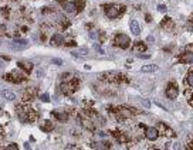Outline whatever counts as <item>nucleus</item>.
I'll return each instance as SVG.
<instances>
[{"label": "nucleus", "instance_id": "nucleus-1", "mask_svg": "<svg viewBox=\"0 0 193 150\" xmlns=\"http://www.w3.org/2000/svg\"><path fill=\"white\" fill-rule=\"evenodd\" d=\"M122 7H118V6H107L105 9V14L108 19H116L121 13H122Z\"/></svg>", "mask_w": 193, "mask_h": 150}, {"label": "nucleus", "instance_id": "nucleus-2", "mask_svg": "<svg viewBox=\"0 0 193 150\" xmlns=\"http://www.w3.org/2000/svg\"><path fill=\"white\" fill-rule=\"evenodd\" d=\"M115 42L121 47V48H128L129 47V44H131V40H129V37L126 36V34H118L115 37Z\"/></svg>", "mask_w": 193, "mask_h": 150}, {"label": "nucleus", "instance_id": "nucleus-3", "mask_svg": "<svg viewBox=\"0 0 193 150\" xmlns=\"http://www.w3.org/2000/svg\"><path fill=\"white\" fill-rule=\"evenodd\" d=\"M141 126L145 129V136H146L148 140H156V139H158L159 132H158L156 127H146V126H144V125H141Z\"/></svg>", "mask_w": 193, "mask_h": 150}, {"label": "nucleus", "instance_id": "nucleus-4", "mask_svg": "<svg viewBox=\"0 0 193 150\" xmlns=\"http://www.w3.org/2000/svg\"><path fill=\"white\" fill-rule=\"evenodd\" d=\"M156 129H158V132H159L160 135H165V136H168V137H173V136H175V132H173L170 127H168L166 125H163V123H158Z\"/></svg>", "mask_w": 193, "mask_h": 150}, {"label": "nucleus", "instance_id": "nucleus-5", "mask_svg": "<svg viewBox=\"0 0 193 150\" xmlns=\"http://www.w3.org/2000/svg\"><path fill=\"white\" fill-rule=\"evenodd\" d=\"M178 94H179L178 86H176L173 82H170V84L168 85V88H166V96H168L169 99H176Z\"/></svg>", "mask_w": 193, "mask_h": 150}, {"label": "nucleus", "instance_id": "nucleus-6", "mask_svg": "<svg viewBox=\"0 0 193 150\" xmlns=\"http://www.w3.org/2000/svg\"><path fill=\"white\" fill-rule=\"evenodd\" d=\"M179 62H183V64H193V52L192 51H186L180 55L179 58Z\"/></svg>", "mask_w": 193, "mask_h": 150}, {"label": "nucleus", "instance_id": "nucleus-7", "mask_svg": "<svg viewBox=\"0 0 193 150\" xmlns=\"http://www.w3.org/2000/svg\"><path fill=\"white\" fill-rule=\"evenodd\" d=\"M13 48H16V50H24L27 45H29V41L27 40H23V38H17V40H14L13 41Z\"/></svg>", "mask_w": 193, "mask_h": 150}, {"label": "nucleus", "instance_id": "nucleus-8", "mask_svg": "<svg viewBox=\"0 0 193 150\" xmlns=\"http://www.w3.org/2000/svg\"><path fill=\"white\" fill-rule=\"evenodd\" d=\"M129 27H131V31H132V34H134V36H139L141 30H139V24H138V21H136V20H131Z\"/></svg>", "mask_w": 193, "mask_h": 150}, {"label": "nucleus", "instance_id": "nucleus-9", "mask_svg": "<svg viewBox=\"0 0 193 150\" xmlns=\"http://www.w3.org/2000/svg\"><path fill=\"white\" fill-rule=\"evenodd\" d=\"M114 136H115V139L118 142H121V143H126V142H129V137L124 133V132H114Z\"/></svg>", "mask_w": 193, "mask_h": 150}, {"label": "nucleus", "instance_id": "nucleus-10", "mask_svg": "<svg viewBox=\"0 0 193 150\" xmlns=\"http://www.w3.org/2000/svg\"><path fill=\"white\" fill-rule=\"evenodd\" d=\"M0 95H1L3 98H6L7 101H16V95H14L13 92L7 91V89H3V91H0Z\"/></svg>", "mask_w": 193, "mask_h": 150}, {"label": "nucleus", "instance_id": "nucleus-11", "mask_svg": "<svg viewBox=\"0 0 193 150\" xmlns=\"http://www.w3.org/2000/svg\"><path fill=\"white\" fill-rule=\"evenodd\" d=\"M64 10H65L67 13H75V11H77V4L73 3V1H68V3L64 4Z\"/></svg>", "mask_w": 193, "mask_h": 150}, {"label": "nucleus", "instance_id": "nucleus-12", "mask_svg": "<svg viewBox=\"0 0 193 150\" xmlns=\"http://www.w3.org/2000/svg\"><path fill=\"white\" fill-rule=\"evenodd\" d=\"M51 42H53L54 45H60V44L64 42V37H63L61 34H54V36L51 37Z\"/></svg>", "mask_w": 193, "mask_h": 150}, {"label": "nucleus", "instance_id": "nucleus-13", "mask_svg": "<svg viewBox=\"0 0 193 150\" xmlns=\"http://www.w3.org/2000/svg\"><path fill=\"white\" fill-rule=\"evenodd\" d=\"M92 147H95V149H110L111 143L110 142H98V143H94Z\"/></svg>", "mask_w": 193, "mask_h": 150}, {"label": "nucleus", "instance_id": "nucleus-14", "mask_svg": "<svg viewBox=\"0 0 193 150\" xmlns=\"http://www.w3.org/2000/svg\"><path fill=\"white\" fill-rule=\"evenodd\" d=\"M146 50V45L145 44H142V42H135V45H134V51L135 52H142V51H145Z\"/></svg>", "mask_w": 193, "mask_h": 150}, {"label": "nucleus", "instance_id": "nucleus-15", "mask_svg": "<svg viewBox=\"0 0 193 150\" xmlns=\"http://www.w3.org/2000/svg\"><path fill=\"white\" fill-rule=\"evenodd\" d=\"M160 26L162 27H173V21H172V19L170 17H165L163 20H162V23H160Z\"/></svg>", "mask_w": 193, "mask_h": 150}, {"label": "nucleus", "instance_id": "nucleus-16", "mask_svg": "<svg viewBox=\"0 0 193 150\" xmlns=\"http://www.w3.org/2000/svg\"><path fill=\"white\" fill-rule=\"evenodd\" d=\"M142 72H154V71H158V65H145L141 68Z\"/></svg>", "mask_w": 193, "mask_h": 150}, {"label": "nucleus", "instance_id": "nucleus-17", "mask_svg": "<svg viewBox=\"0 0 193 150\" xmlns=\"http://www.w3.org/2000/svg\"><path fill=\"white\" fill-rule=\"evenodd\" d=\"M17 65H19L20 68L26 70V71H31V68H33V64H30V62H29V64H24V62H19Z\"/></svg>", "mask_w": 193, "mask_h": 150}, {"label": "nucleus", "instance_id": "nucleus-18", "mask_svg": "<svg viewBox=\"0 0 193 150\" xmlns=\"http://www.w3.org/2000/svg\"><path fill=\"white\" fill-rule=\"evenodd\" d=\"M185 82H186L189 86H192V88H193V72H189V74L186 75V79H185Z\"/></svg>", "mask_w": 193, "mask_h": 150}, {"label": "nucleus", "instance_id": "nucleus-19", "mask_svg": "<svg viewBox=\"0 0 193 150\" xmlns=\"http://www.w3.org/2000/svg\"><path fill=\"white\" fill-rule=\"evenodd\" d=\"M44 122H45V123H44V126H41V129H43V130H50V129L53 127V126H51V122H50V120H44Z\"/></svg>", "mask_w": 193, "mask_h": 150}, {"label": "nucleus", "instance_id": "nucleus-20", "mask_svg": "<svg viewBox=\"0 0 193 150\" xmlns=\"http://www.w3.org/2000/svg\"><path fill=\"white\" fill-rule=\"evenodd\" d=\"M54 115H55V116H57V117H58V119H60L61 122L67 119V115H65V113H58V112H55V113H54Z\"/></svg>", "mask_w": 193, "mask_h": 150}, {"label": "nucleus", "instance_id": "nucleus-21", "mask_svg": "<svg viewBox=\"0 0 193 150\" xmlns=\"http://www.w3.org/2000/svg\"><path fill=\"white\" fill-rule=\"evenodd\" d=\"M40 99H41L43 102H48V101H50V96H48V94H43V95L40 96Z\"/></svg>", "mask_w": 193, "mask_h": 150}, {"label": "nucleus", "instance_id": "nucleus-22", "mask_svg": "<svg viewBox=\"0 0 193 150\" xmlns=\"http://www.w3.org/2000/svg\"><path fill=\"white\" fill-rule=\"evenodd\" d=\"M158 10H159V11H162V13H166L168 7H166L165 4H159V6H158Z\"/></svg>", "mask_w": 193, "mask_h": 150}, {"label": "nucleus", "instance_id": "nucleus-23", "mask_svg": "<svg viewBox=\"0 0 193 150\" xmlns=\"http://www.w3.org/2000/svg\"><path fill=\"white\" fill-rule=\"evenodd\" d=\"M138 58H144V60H149V58H151V55H149V54H142V52H141V54H138Z\"/></svg>", "mask_w": 193, "mask_h": 150}, {"label": "nucleus", "instance_id": "nucleus-24", "mask_svg": "<svg viewBox=\"0 0 193 150\" xmlns=\"http://www.w3.org/2000/svg\"><path fill=\"white\" fill-rule=\"evenodd\" d=\"M71 76H73L71 74H63L61 75V79L63 81H68V79H71Z\"/></svg>", "mask_w": 193, "mask_h": 150}, {"label": "nucleus", "instance_id": "nucleus-25", "mask_svg": "<svg viewBox=\"0 0 193 150\" xmlns=\"http://www.w3.org/2000/svg\"><path fill=\"white\" fill-rule=\"evenodd\" d=\"M94 48H95V50H97V51H98L100 54H104V50H102V48H101V47H100L98 44H94Z\"/></svg>", "mask_w": 193, "mask_h": 150}, {"label": "nucleus", "instance_id": "nucleus-26", "mask_svg": "<svg viewBox=\"0 0 193 150\" xmlns=\"http://www.w3.org/2000/svg\"><path fill=\"white\" fill-rule=\"evenodd\" d=\"M142 104H144L145 108H149V106H151V102H149L148 99H142Z\"/></svg>", "mask_w": 193, "mask_h": 150}, {"label": "nucleus", "instance_id": "nucleus-27", "mask_svg": "<svg viewBox=\"0 0 193 150\" xmlns=\"http://www.w3.org/2000/svg\"><path fill=\"white\" fill-rule=\"evenodd\" d=\"M51 62L55 64V65H61V64H63V61H61V60H57V58H55V60H51Z\"/></svg>", "mask_w": 193, "mask_h": 150}, {"label": "nucleus", "instance_id": "nucleus-28", "mask_svg": "<svg viewBox=\"0 0 193 150\" xmlns=\"http://www.w3.org/2000/svg\"><path fill=\"white\" fill-rule=\"evenodd\" d=\"M89 37L91 38H97L98 37V31H91V33H89Z\"/></svg>", "mask_w": 193, "mask_h": 150}, {"label": "nucleus", "instance_id": "nucleus-29", "mask_svg": "<svg viewBox=\"0 0 193 150\" xmlns=\"http://www.w3.org/2000/svg\"><path fill=\"white\" fill-rule=\"evenodd\" d=\"M78 52H79L81 55H84V54H87V52H88V50H87V48H81V50H79Z\"/></svg>", "mask_w": 193, "mask_h": 150}, {"label": "nucleus", "instance_id": "nucleus-30", "mask_svg": "<svg viewBox=\"0 0 193 150\" xmlns=\"http://www.w3.org/2000/svg\"><path fill=\"white\" fill-rule=\"evenodd\" d=\"M188 27H189V30H192L193 31V20H190V23L188 24Z\"/></svg>", "mask_w": 193, "mask_h": 150}, {"label": "nucleus", "instance_id": "nucleus-31", "mask_svg": "<svg viewBox=\"0 0 193 150\" xmlns=\"http://www.w3.org/2000/svg\"><path fill=\"white\" fill-rule=\"evenodd\" d=\"M7 149H17V146H16V145H13V143H11V145H10V146H7Z\"/></svg>", "mask_w": 193, "mask_h": 150}, {"label": "nucleus", "instance_id": "nucleus-32", "mask_svg": "<svg viewBox=\"0 0 193 150\" xmlns=\"http://www.w3.org/2000/svg\"><path fill=\"white\" fill-rule=\"evenodd\" d=\"M148 41H149V42H155V38L152 37V36H149V37H148Z\"/></svg>", "mask_w": 193, "mask_h": 150}, {"label": "nucleus", "instance_id": "nucleus-33", "mask_svg": "<svg viewBox=\"0 0 193 150\" xmlns=\"http://www.w3.org/2000/svg\"><path fill=\"white\" fill-rule=\"evenodd\" d=\"M186 50H188V51H192V52H193V45H188V47H186Z\"/></svg>", "mask_w": 193, "mask_h": 150}, {"label": "nucleus", "instance_id": "nucleus-34", "mask_svg": "<svg viewBox=\"0 0 193 150\" xmlns=\"http://www.w3.org/2000/svg\"><path fill=\"white\" fill-rule=\"evenodd\" d=\"M0 33H4V26H0Z\"/></svg>", "mask_w": 193, "mask_h": 150}, {"label": "nucleus", "instance_id": "nucleus-35", "mask_svg": "<svg viewBox=\"0 0 193 150\" xmlns=\"http://www.w3.org/2000/svg\"><path fill=\"white\" fill-rule=\"evenodd\" d=\"M189 104H190V105H192V106H193V96H192V98H190V99H189Z\"/></svg>", "mask_w": 193, "mask_h": 150}, {"label": "nucleus", "instance_id": "nucleus-36", "mask_svg": "<svg viewBox=\"0 0 193 150\" xmlns=\"http://www.w3.org/2000/svg\"><path fill=\"white\" fill-rule=\"evenodd\" d=\"M1 67H3V62H1V61H0V68H1Z\"/></svg>", "mask_w": 193, "mask_h": 150}, {"label": "nucleus", "instance_id": "nucleus-37", "mask_svg": "<svg viewBox=\"0 0 193 150\" xmlns=\"http://www.w3.org/2000/svg\"><path fill=\"white\" fill-rule=\"evenodd\" d=\"M57 1H64V0H57Z\"/></svg>", "mask_w": 193, "mask_h": 150}, {"label": "nucleus", "instance_id": "nucleus-38", "mask_svg": "<svg viewBox=\"0 0 193 150\" xmlns=\"http://www.w3.org/2000/svg\"><path fill=\"white\" fill-rule=\"evenodd\" d=\"M192 145H193V142H192Z\"/></svg>", "mask_w": 193, "mask_h": 150}, {"label": "nucleus", "instance_id": "nucleus-39", "mask_svg": "<svg viewBox=\"0 0 193 150\" xmlns=\"http://www.w3.org/2000/svg\"><path fill=\"white\" fill-rule=\"evenodd\" d=\"M0 44H1V42H0Z\"/></svg>", "mask_w": 193, "mask_h": 150}]
</instances>
